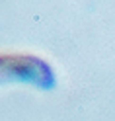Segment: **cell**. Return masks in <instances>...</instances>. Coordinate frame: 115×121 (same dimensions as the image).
Returning <instances> with one entry per match:
<instances>
[{
  "mask_svg": "<svg viewBox=\"0 0 115 121\" xmlns=\"http://www.w3.org/2000/svg\"><path fill=\"white\" fill-rule=\"evenodd\" d=\"M10 82H20L39 90H53L57 86V74L47 60L33 53L0 51V84Z\"/></svg>",
  "mask_w": 115,
  "mask_h": 121,
  "instance_id": "obj_1",
  "label": "cell"
}]
</instances>
